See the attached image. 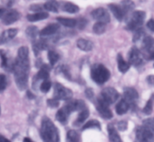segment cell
Here are the masks:
<instances>
[{
	"label": "cell",
	"instance_id": "6da1fadb",
	"mask_svg": "<svg viewBox=\"0 0 154 142\" xmlns=\"http://www.w3.org/2000/svg\"><path fill=\"white\" fill-rule=\"evenodd\" d=\"M15 82L19 90H24L28 85V75L29 72V59L21 60L17 58L13 65Z\"/></svg>",
	"mask_w": 154,
	"mask_h": 142
},
{
	"label": "cell",
	"instance_id": "7a4b0ae2",
	"mask_svg": "<svg viewBox=\"0 0 154 142\" xmlns=\"http://www.w3.org/2000/svg\"><path fill=\"white\" fill-rule=\"evenodd\" d=\"M41 136L44 142H60L58 129L48 117H44L42 120Z\"/></svg>",
	"mask_w": 154,
	"mask_h": 142
},
{
	"label": "cell",
	"instance_id": "3957f363",
	"mask_svg": "<svg viewBox=\"0 0 154 142\" xmlns=\"http://www.w3.org/2000/svg\"><path fill=\"white\" fill-rule=\"evenodd\" d=\"M111 76L109 70L102 64H95L91 69L92 79L99 84H103Z\"/></svg>",
	"mask_w": 154,
	"mask_h": 142
},
{
	"label": "cell",
	"instance_id": "277c9868",
	"mask_svg": "<svg viewBox=\"0 0 154 142\" xmlns=\"http://www.w3.org/2000/svg\"><path fill=\"white\" fill-rule=\"evenodd\" d=\"M146 17V13L143 11H136L132 13L130 20L128 22L126 28L129 30L138 29L144 23Z\"/></svg>",
	"mask_w": 154,
	"mask_h": 142
},
{
	"label": "cell",
	"instance_id": "5b68a950",
	"mask_svg": "<svg viewBox=\"0 0 154 142\" xmlns=\"http://www.w3.org/2000/svg\"><path fill=\"white\" fill-rule=\"evenodd\" d=\"M99 97L108 105L114 103L119 98V93L113 87H107L102 90Z\"/></svg>",
	"mask_w": 154,
	"mask_h": 142
},
{
	"label": "cell",
	"instance_id": "8992f818",
	"mask_svg": "<svg viewBox=\"0 0 154 142\" xmlns=\"http://www.w3.org/2000/svg\"><path fill=\"white\" fill-rule=\"evenodd\" d=\"M135 142H154V134L144 126L136 131Z\"/></svg>",
	"mask_w": 154,
	"mask_h": 142
},
{
	"label": "cell",
	"instance_id": "52a82bcc",
	"mask_svg": "<svg viewBox=\"0 0 154 142\" xmlns=\"http://www.w3.org/2000/svg\"><path fill=\"white\" fill-rule=\"evenodd\" d=\"M72 97V92L60 84H56L54 88V98L58 100H69Z\"/></svg>",
	"mask_w": 154,
	"mask_h": 142
},
{
	"label": "cell",
	"instance_id": "ba28073f",
	"mask_svg": "<svg viewBox=\"0 0 154 142\" xmlns=\"http://www.w3.org/2000/svg\"><path fill=\"white\" fill-rule=\"evenodd\" d=\"M92 17L93 19L96 20L98 22L103 23H108L111 20L110 14L106 9L103 8H99L93 10L91 13Z\"/></svg>",
	"mask_w": 154,
	"mask_h": 142
},
{
	"label": "cell",
	"instance_id": "9c48e42d",
	"mask_svg": "<svg viewBox=\"0 0 154 142\" xmlns=\"http://www.w3.org/2000/svg\"><path fill=\"white\" fill-rule=\"evenodd\" d=\"M108 105H108L100 97H99L97 100V110L99 111V114L104 119H111L113 117V114L108 108Z\"/></svg>",
	"mask_w": 154,
	"mask_h": 142
},
{
	"label": "cell",
	"instance_id": "30bf717a",
	"mask_svg": "<svg viewBox=\"0 0 154 142\" xmlns=\"http://www.w3.org/2000/svg\"><path fill=\"white\" fill-rule=\"evenodd\" d=\"M143 48L147 53V58L154 60V39L151 36H147L143 39Z\"/></svg>",
	"mask_w": 154,
	"mask_h": 142
},
{
	"label": "cell",
	"instance_id": "8fae6325",
	"mask_svg": "<svg viewBox=\"0 0 154 142\" xmlns=\"http://www.w3.org/2000/svg\"><path fill=\"white\" fill-rule=\"evenodd\" d=\"M129 61L133 66H139L143 62V55L139 50L136 48H132L129 54Z\"/></svg>",
	"mask_w": 154,
	"mask_h": 142
},
{
	"label": "cell",
	"instance_id": "7c38bea8",
	"mask_svg": "<svg viewBox=\"0 0 154 142\" xmlns=\"http://www.w3.org/2000/svg\"><path fill=\"white\" fill-rule=\"evenodd\" d=\"M20 18V14L16 10H10L3 14L2 16V23L5 25H11L18 20Z\"/></svg>",
	"mask_w": 154,
	"mask_h": 142
},
{
	"label": "cell",
	"instance_id": "4fadbf2b",
	"mask_svg": "<svg viewBox=\"0 0 154 142\" xmlns=\"http://www.w3.org/2000/svg\"><path fill=\"white\" fill-rule=\"evenodd\" d=\"M123 96H124V100L126 101L128 103H133L138 99V93L134 88L127 87L124 90Z\"/></svg>",
	"mask_w": 154,
	"mask_h": 142
},
{
	"label": "cell",
	"instance_id": "5bb4252c",
	"mask_svg": "<svg viewBox=\"0 0 154 142\" xmlns=\"http://www.w3.org/2000/svg\"><path fill=\"white\" fill-rule=\"evenodd\" d=\"M70 114V111L68 109V108L66 105H64L63 108H60L57 111V114H56V119L59 122H60V123H66L68 120V117H69V115Z\"/></svg>",
	"mask_w": 154,
	"mask_h": 142
},
{
	"label": "cell",
	"instance_id": "9a60e30c",
	"mask_svg": "<svg viewBox=\"0 0 154 142\" xmlns=\"http://www.w3.org/2000/svg\"><path fill=\"white\" fill-rule=\"evenodd\" d=\"M60 29V26L57 23H52L47 26L40 32V36H49L54 35Z\"/></svg>",
	"mask_w": 154,
	"mask_h": 142
},
{
	"label": "cell",
	"instance_id": "2e32d148",
	"mask_svg": "<svg viewBox=\"0 0 154 142\" xmlns=\"http://www.w3.org/2000/svg\"><path fill=\"white\" fill-rule=\"evenodd\" d=\"M77 46L83 51H90L93 48V44L90 40L80 39L77 42Z\"/></svg>",
	"mask_w": 154,
	"mask_h": 142
},
{
	"label": "cell",
	"instance_id": "e0dca14e",
	"mask_svg": "<svg viewBox=\"0 0 154 142\" xmlns=\"http://www.w3.org/2000/svg\"><path fill=\"white\" fill-rule=\"evenodd\" d=\"M120 7L124 15H126L132 11V10H134L135 5V2L132 0H123L120 3Z\"/></svg>",
	"mask_w": 154,
	"mask_h": 142
},
{
	"label": "cell",
	"instance_id": "ac0fdd59",
	"mask_svg": "<svg viewBox=\"0 0 154 142\" xmlns=\"http://www.w3.org/2000/svg\"><path fill=\"white\" fill-rule=\"evenodd\" d=\"M108 8H109L110 10L111 11V12H112L114 16L116 17V19L118 20L119 21L123 20L125 15L124 14H123V12L122 11L120 6L117 5L115 4H110L109 5H108Z\"/></svg>",
	"mask_w": 154,
	"mask_h": 142
},
{
	"label": "cell",
	"instance_id": "d6986e66",
	"mask_svg": "<svg viewBox=\"0 0 154 142\" xmlns=\"http://www.w3.org/2000/svg\"><path fill=\"white\" fill-rule=\"evenodd\" d=\"M108 135H109V139L111 142H122L121 138L119 135L118 132L116 130L115 128L112 125H108Z\"/></svg>",
	"mask_w": 154,
	"mask_h": 142
},
{
	"label": "cell",
	"instance_id": "ffe728a7",
	"mask_svg": "<svg viewBox=\"0 0 154 142\" xmlns=\"http://www.w3.org/2000/svg\"><path fill=\"white\" fill-rule=\"evenodd\" d=\"M49 14L47 12L40 11L38 13L33 14H29L27 15V20L30 22H35V21L42 20L48 17Z\"/></svg>",
	"mask_w": 154,
	"mask_h": 142
},
{
	"label": "cell",
	"instance_id": "44dd1931",
	"mask_svg": "<svg viewBox=\"0 0 154 142\" xmlns=\"http://www.w3.org/2000/svg\"><path fill=\"white\" fill-rule=\"evenodd\" d=\"M17 29H9L3 32L1 36V41L2 42H6L8 41L11 40L17 34Z\"/></svg>",
	"mask_w": 154,
	"mask_h": 142
},
{
	"label": "cell",
	"instance_id": "7402d4cb",
	"mask_svg": "<svg viewBox=\"0 0 154 142\" xmlns=\"http://www.w3.org/2000/svg\"><path fill=\"white\" fill-rule=\"evenodd\" d=\"M129 105L126 101H125L124 99H122L121 101L119 102V103L117 104V106H116V111H117V114L119 115H123V114H126L127 112V111L129 110Z\"/></svg>",
	"mask_w": 154,
	"mask_h": 142
},
{
	"label": "cell",
	"instance_id": "603a6c76",
	"mask_svg": "<svg viewBox=\"0 0 154 142\" xmlns=\"http://www.w3.org/2000/svg\"><path fill=\"white\" fill-rule=\"evenodd\" d=\"M57 20L62 25L65 26L70 27V28L75 27L77 25V20L75 19H72V18L57 17Z\"/></svg>",
	"mask_w": 154,
	"mask_h": 142
},
{
	"label": "cell",
	"instance_id": "cb8c5ba5",
	"mask_svg": "<svg viewBox=\"0 0 154 142\" xmlns=\"http://www.w3.org/2000/svg\"><path fill=\"white\" fill-rule=\"evenodd\" d=\"M117 63H118V69L120 72L125 73L129 70V64L123 60V57L120 54L117 56Z\"/></svg>",
	"mask_w": 154,
	"mask_h": 142
},
{
	"label": "cell",
	"instance_id": "d4e9b609",
	"mask_svg": "<svg viewBox=\"0 0 154 142\" xmlns=\"http://www.w3.org/2000/svg\"><path fill=\"white\" fill-rule=\"evenodd\" d=\"M89 115H90V112L87 109H84L82 111H81V113L78 115V118H77L76 121L75 122V126H79V125L82 124L87 118H88Z\"/></svg>",
	"mask_w": 154,
	"mask_h": 142
},
{
	"label": "cell",
	"instance_id": "484cf974",
	"mask_svg": "<svg viewBox=\"0 0 154 142\" xmlns=\"http://www.w3.org/2000/svg\"><path fill=\"white\" fill-rule=\"evenodd\" d=\"M63 10L68 13L75 14L79 11L80 8L78 5L72 2H66L63 5Z\"/></svg>",
	"mask_w": 154,
	"mask_h": 142
},
{
	"label": "cell",
	"instance_id": "4316f807",
	"mask_svg": "<svg viewBox=\"0 0 154 142\" xmlns=\"http://www.w3.org/2000/svg\"><path fill=\"white\" fill-rule=\"evenodd\" d=\"M49 78V68L48 66H43L36 75V78L38 80H48Z\"/></svg>",
	"mask_w": 154,
	"mask_h": 142
},
{
	"label": "cell",
	"instance_id": "83f0119b",
	"mask_svg": "<svg viewBox=\"0 0 154 142\" xmlns=\"http://www.w3.org/2000/svg\"><path fill=\"white\" fill-rule=\"evenodd\" d=\"M44 8H45V9H46V10L49 11L57 12L59 9V4L57 1H55V0H52V1H50L45 3Z\"/></svg>",
	"mask_w": 154,
	"mask_h": 142
},
{
	"label": "cell",
	"instance_id": "f1b7e54d",
	"mask_svg": "<svg viewBox=\"0 0 154 142\" xmlns=\"http://www.w3.org/2000/svg\"><path fill=\"white\" fill-rule=\"evenodd\" d=\"M93 32L97 35H102L106 31V25L105 23L101 22H97L93 25Z\"/></svg>",
	"mask_w": 154,
	"mask_h": 142
},
{
	"label": "cell",
	"instance_id": "f546056e",
	"mask_svg": "<svg viewBox=\"0 0 154 142\" xmlns=\"http://www.w3.org/2000/svg\"><path fill=\"white\" fill-rule=\"evenodd\" d=\"M26 36L28 37H29L30 39H35V37L37 36L38 33V29L36 26H31L27 27V29H26Z\"/></svg>",
	"mask_w": 154,
	"mask_h": 142
},
{
	"label": "cell",
	"instance_id": "4dcf8cb0",
	"mask_svg": "<svg viewBox=\"0 0 154 142\" xmlns=\"http://www.w3.org/2000/svg\"><path fill=\"white\" fill-rule=\"evenodd\" d=\"M29 56V49L27 47L23 46L19 48L18 50V57L17 58L21 59V60H26Z\"/></svg>",
	"mask_w": 154,
	"mask_h": 142
},
{
	"label": "cell",
	"instance_id": "1f68e13d",
	"mask_svg": "<svg viewBox=\"0 0 154 142\" xmlns=\"http://www.w3.org/2000/svg\"><path fill=\"white\" fill-rule=\"evenodd\" d=\"M91 128H97V129H101L100 123H99V121L96 120H90L89 122H87L86 124H84V126H83L82 129H91Z\"/></svg>",
	"mask_w": 154,
	"mask_h": 142
},
{
	"label": "cell",
	"instance_id": "d6a6232c",
	"mask_svg": "<svg viewBox=\"0 0 154 142\" xmlns=\"http://www.w3.org/2000/svg\"><path fill=\"white\" fill-rule=\"evenodd\" d=\"M48 60H49L50 63H51L52 66L55 65L57 63V61L59 60V54L57 53H56L55 51H50L48 52Z\"/></svg>",
	"mask_w": 154,
	"mask_h": 142
},
{
	"label": "cell",
	"instance_id": "836d02e7",
	"mask_svg": "<svg viewBox=\"0 0 154 142\" xmlns=\"http://www.w3.org/2000/svg\"><path fill=\"white\" fill-rule=\"evenodd\" d=\"M67 138L71 142H79L80 137L78 132L75 130H70L67 134Z\"/></svg>",
	"mask_w": 154,
	"mask_h": 142
},
{
	"label": "cell",
	"instance_id": "e575fe53",
	"mask_svg": "<svg viewBox=\"0 0 154 142\" xmlns=\"http://www.w3.org/2000/svg\"><path fill=\"white\" fill-rule=\"evenodd\" d=\"M51 88V83L48 80H45L40 86V90L42 93H48Z\"/></svg>",
	"mask_w": 154,
	"mask_h": 142
},
{
	"label": "cell",
	"instance_id": "d590c367",
	"mask_svg": "<svg viewBox=\"0 0 154 142\" xmlns=\"http://www.w3.org/2000/svg\"><path fill=\"white\" fill-rule=\"evenodd\" d=\"M144 126L154 134V118H150L144 120Z\"/></svg>",
	"mask_w": 154,
	"mask_h": 142
},
{
	"label": "cell",
	"instance_id": "8d00e7d4",
	"mask_svg": "<svg viewBox=\"0 0 154 142\" xmlns=\"http://www.w3.org/2000/svg\"><path fill=\"white\" fill-rule=\"evenodd\" d=\"M152 111H153V102H152L151 99H150V100L147 102L145 107H144V109H143V112L145 114L149 115V114H151Z\"/></svg>",
	"mask_w": 154,
	"mask_h": 142
},
{
	"label": "cell",
	"instance_id": "74e56055",
	"mask_svg": "<svg viewBox=\"0 0 154 142\" xmlns=\"http://www.w3.org/2000/svg\"><path fill=\"white\" fill-rule=\"evenodd\" d=\"M7 86V79L4 75H0V93L3 92Z\"/></svg>",
	"mask_w": 154,
	"mask_h": 142
},
{
	"label": "cell",
	"instance_id": "f35d334b",
	"mask_svg": "<svg viewBox=\"0 0 154 142\" xmlns=\"http://www.w3.org/2000/svg\"><path fill=\"white\" fill-rule=\"evenodd\" d=\"M143 35H144V30L141 29H137L136 33H135V36H134L133 37V42H137V41L139 40V39L142 37Z\"/></svg>",
	"mask_w": 154,
	"mask_h": 142
},
{
	"label": "cell",
	"instance_id": "ab89813d",
	"mask_svg": "<svg viewBox=\"0 0 154 142\" xmlns=\"http://www.w3.org/2000/svg\"><path fill=\"white\" fill-rule=\"evenodd\" d=\"M0 54H1V57H2V66L4 68H6L8 66V64L7 57H6L5 54L4 52H2V51H1Z\"/></svg>",
	"mask_w": 154,
	"mask_h": 142
},
{
	"label": "cell",
	"instance_id": "60d3db41",
	"mask_svg": "<svg viewBox=\"0 0 154 142\" xmlns=\"http://www.w3.org/2000/svg\"><path fill=\"white\" fill-rule=\"evenodd\" d=\"M48 104L50 107H51V108H57L60 103H59L58 99L54 98V99H48Z\"/></svg>",
	"mask_w": 154,
	"mask_h": 142
},
{
	"label": "cell",
	"instance_id": "b9f144b4",
	"mask_svg": "<svg viewBox=\"0 0 154 142\" xmlns=\"http://www.w3.org/2000/svg\"><path fill=\"white\" fill-rule=\"evenodd\" d=\"M118 129L120 131H124L127 129V122L120 121L118 123Z\"/></svg>",
	"mask_w": 154,
	"mask_h": 142
},
{
	"label": "cell",
	"instance_id": "7bdbcfd3",
	"mask_svg": "<svg viewBox=\"0 0 154 142\" xmlns=\"http://www.w3.org/2000/svg\"><path fill=\"white\" fill-rule=\"evenodd\" d=\"M147 26L148 27L149 29L151 30L152 32H154V20L151 19L147 22Z\"/></svg>",
	"mask_w": 154,
	"mask_h": 142
},
{
	"label": "cell",
	"instance_id": "ee69618b",
	"mask_svg": "<svg viewBox=\"0 0 154 142\" xmlns=\"http://www.w3.org/2000/svg\"><path fill=\"white\" fill-rule=\"evenodd\" d=\"M42 6L39 5H33L30 6V10L32 11H42Z\"/></svg>",
	"mask_w": 154,
	"mask_h": 142
},
{
	"label": "cell",
	"instance_id": "f6af8a7d",
	"mask_svg": "<svg viewBox=\"0 0 154 142\" xmlns=\"http://www.w3.org/2000/svg\"><path fill=\"white\" fill-rule=\"evenodd\" d=\"M86 96H87V97L88 98V99H93V90H91V89H88V90H86Z\"/></svg>",
	"mask_w": 154,
	"mask_h": 142
},
{
	"label": "cell",
	"instance_id": "bcb514c9",
	"mask_svg": "<svg viewBox=\"0 0 154 142\" xmlns=\"http://www.w3.org/2000/svg\"><path fill=\"white\" fill-rule=\"evenodd\" d=\"M147 81L150 85L154 86V75H149L147 78Z\"/></svg>",
	"mask_w": 154,
	"mask_h": 142
},
{
	"label": "cell",
	"instance_id": "7dc6e473",
	"mask_svg": "<svg viewBox=\"0 0 154 142\" xmlns=\"http://www.w3.org/2000/svg\"><path fill=\"white\" fill-rule=\"evenodd\" d=\"M0 142H11L8 139L4 137L3 135H0Z\"/></svg>",
	"mask_w": 154,
	"mask_h": 142
},
{
	"label": "cell",
	"instance_id": "c3c4849f",
	"mask_svg": "<svg viewBox=\"0 0 154 142\" xmlns=\"http://www.w3.org/2000/svg\"><path fill=\"white\" fill-rule=\"evenodd\" d=\"M23 142H33L32 141L31 139H30V138H25L23 139Z\"/></svg>",
	"mask_w": 154,
	"mask_h": 142
},
{
	"label": "cell",
	"instance_id": "681fc988",
	"mask_svg": "<svg viewBox=\"0 0 154 142\" xmlns=\"http://www.w3.org/2000/svg\"><path fill=\"white\" fill-rule=\"evenodd\" d=\"M3 14H4V10L0 8V17H2Z\"/></svg>",
	"mask_w": 154,
	"mask_h": 142
},
{
	"label": "cell",
	"instance_id": "f907efd6",
	"mask_svg": "<svg viewBox=\"0 0 154 142\" xmlns=\"http://www.w3.org/2000/svg\"><path fill=\"white\" fill-rule=\"evenodd\" d=\"M0 114H1V108H0Z\"/></svg>",
	"mask_w": 154,
	"mask_h": 142
},
{
	"label": "cell",
	"instance_id": "816d5d0a",
	"mask_svg": "<svg viewBox=\"0 0 154 142\" xmlns=\"http://www.w3.org/2000/svg\"></svg>",
	"mask_w": 154,
	"mask_h": 142
}]
</instances>
